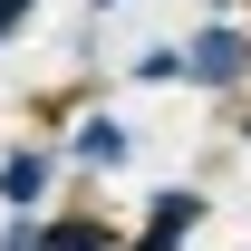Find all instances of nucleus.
Segmentation results:
<instances>
[{
  "instance_id": "obj_1",
  "label": "nucleus",
  "mask_w": 251,
  "mask_h": 251,
  "mask_svg": "<svg viewBox=\"0 0 251 251\" xmlns=\"http://www.w3.org/2000/svg\"><path fill=\"white\" fill-rule=\"evenodd\" d=\"M174 87H193V97H242L251 87V29H242V20H203L193 39H174Z\"/></svg>"
},
{
  "instance_id": "obj_2",
  "label": "nucleus",
  "mask_w": 251,
  "mask_h": 251,
  "mask_svg": "<svg viewBox=\"0 0 251 251\" xmlns=\"http://www.w3.org/2000/svg\"><path fill=\"white\" fill-rule=\"evenodd\" d=\"M203 222H213V193L203 184H164V193H145V222L126 232V251H193Z\"/></svg>"
},
{
  "instance_id": "obj_3",
  "label": "nucleus",
  "mask_w": 251,
  "mask_h": 251,
  "mask_svg": "<svg viewBox=\"0 0 251 251\" xmlns=\"http://www.w3.org/2000/svg\"><path fill=\"white\" fill-rule=\"evenodd\" d=\"M58 164H87V174H116V164H135V126L116 116V106H87V116L58 135Z\"/></svg>"
},
{
  "instance_id": "obj_4",
  "label": "nucleus",
  "mask_w": 251,
  "mask_h": 251,
  "mask_svg": "<svg viewBox=\"0 0 251 251\" xmlns=\"http://www.w3.org/2000/svg\"><path fill=\"white\" fill-rule=\"evenodd\" d=\"M49 193H58V145H10V155H0V203H10V213H49Z\"/></svg>"
},
{
  "instance_id": "obj_5",
  "label": "nucleus",
  "mask_w": 251,
  "mask_h": 251,
  "mask_svg": "<svg viewBox=\"0 0 251 251\" xmlns=\"http://www.w3.org/2000/svg\"><path fill=\"white\" fill-rule=\"evenodd\" d=\"M39 251H126V232L97 203H77V213H39Z\"/></svg>"
},
{
  "instance_id": "obj_6",
  "label": "nucleus",
  "mask_w": 251,
  "mask_h": 251,
  "mask_svg": "<svg viewBox=\"0 0 251 251\" xmlns=\"http://www.w3.org/2000/svg\"><path fill=\"white\" fill-rule=\"evenodd\" d=\"M0 251H39V213H10V222H0Z\"/></svg>"
},
{
  "instance_id": "obj_7",
  "label": "nucleus",
  "mask_w": 251,
  "mask_h": 251,
  "mask_svg": "<svg viewBox=\"0 0 251 251\" xmlns=\"http://www.w3.org/2000/svg\"><path fill=\"white\" fill-rule=\"evenodd\" d=\"M29 20H39V0H0V49H10V39L29 29Z\"/></svg>"
},
{
  "instance_id": "obj_8",
  "label": "nucleus",
  "mask_w": 251,
  "mask_h": 251,
  "mask_svg": "<svg viewBox=\"0 0 251 251\" xmlns=\"http://www.w3.org/2000/svg\"><path fill=\"white\" fill-rule=\"evenodd\" d=\"M87 10H116V0H87Z\"/></svg>"
},
{
  "instance_id": "obj_9",
  "label": "nucleus",
  "mask_w": 251,
  "mask_h": 251,
  "mask_svg": "<svg viewBox=\"0 0 251 251\" xmlns=\"http://www.w3.org/2000/svg\"><path fill=\"white\" fill-rule=\"evenodd\" d=\"M242 29H251V20H242Z\"/></svg>"
}]
</instances>
